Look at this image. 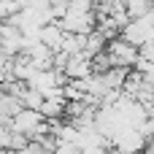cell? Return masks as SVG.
I'll return each mask as SVG.
<instances>
[{
    "label": "cell",
    "instance_id": "cell-1",
    "mask_svg": "<svg viewBox=\"0 0 154 154\" xmlns=\"http://www.w3.org/2000/svg\"><path fill=\"white\" fill-rule=\"evenodd\" d=\"M103 54L108 57V65H111V68L133 70V68H135V62H138V49H135V46H130L127 41H122L119 35H116V38H111V41L106 43Z\"/></svg>",
    "mask_w": 154,
    "mask_h": 154
},
{
    "label": "cell",
    "instance_id": "cell-2",
    "mask_svg": "<svg viewBox=\"0 0 154 154\" xmlns=\"http://www.w3.org/2000/svg\"><path fill=\"white\" fill-rule=\"evenodd\" d=\"M119 38L127 41V43L135 46V49H141L143 43L154 41V22H152V16L146 14V16H141V19H130V22L122 27Z\"/></svg>",
    "mask_w": 154,
    "mask_h": 154
},
{
    "label": "cell",
    "instance_id": "cell-3",
    "mask_svg": "<svg viewBox=\"0 0 154 154\" xmlns=\"http://www.w3.org/2000/svg\"><path fill=\"white\" fill-rule=\"evenodd\" d=\"M22 51H24V35L19 32V27H14L11 22H0V54L19 57Z\"/></svg>",
    "mask_w": 154,
    "mask_h": 154
},
{
    "label": "cell",
    "instance_id": "cell-4",
    "mask_svg": "<svg viewBox=\"0 0 154 154\" xmlns=\"http://www.w3.org/2000/svg\"><path fill=\"white\" fill-rule=\"evenodd\" d=\"M57 24H60V30L68 32V35H89V32L95 30L97 19H95V14H65Z\"/></svg>",
    "mask_w": 154,
    "mask_h": 154
},
{
    "label": "cell",
    "instance_id": "cell-5",
    "mask_svg": "<svg viewBox=\"0 0 154 154\" xmlns=\"http://www.w3.org/2000/svg\"><path fill=\"white\" fill-rule=\"evenodd\" d=\"M62 76H65V81H81V79L92 76V62H89V57H84V54L68 57V60H65V68H62Z\"/></svg>",
    "mask_w": 154,
    "mask_h": 154
},
{
    "label": "cell",
    "instance_id": "cell-6",
    "mask_svg": "<svg viewBox=\"0 0 154 154\" xmlns=\"http://www.w3.org/2000/svg\"><path fill=\"white\" fill-rule=\"evenodd\" d=\"M62 38H65V32L60 30V24H57V22H49V24H43V27L38 30V41H41L46 49H51L54 54H57V49H60Z\"/></svg>",
    "mask_w": 154,
    "mask_h": 154
},
{
    "label": "cell",
    "instance_id": "cell-7",
    "mask_svg": "<svg viewBox=\"0 0 154 154\" xmlns=\"http://www.w3.org/2000/svg\"><path fill=\"white\" fill-rule=\"evenodd\" d=\"M81 51H84V35H68V32H65V38H62L57 54H62V57H73V54H81Z\"/></svg>",
    "mask_w": 154,
    "mask_h": 154
},
{
    "label": "cell",
    "instance_id": "cell-8",
    "mask_svg": "<svg viewBox=\"0 0 154 154\" xmlns=\"http://www.w3.org/2000/svg\"><path fill=\"white\" fill-rule=\"evenodd\" d=\"M122 8H125V16L127 19H141V16H146L154 8V0H127Z\"/></svg>",
    "mask_w": 154,
    "mask_h": 154
},
{
    "label": "cell",
    "instance_id": "cell-9",
    "mask_svg": "<svg viewBox=\"0 0 154 154\" xmlns=\"http://www.w3.org/2000/svg\"><path fill=\"white\" fill-rule=\"evenodd\" d=\"M138 57H141V60H146V62H152V65H154V41H149V43H143V46L138 49Z\"/></svg>",
    "mask_w": 154,
    "mask_h": 154
},
{
    "label": "cell",
    "instance_id": "cell-10",
    "mask_svg": "<svg viewBox=\"0 0 154 154\" xmlns=\"http://www.w3.org/2000/svg\"><path fill=\"white\" fill-rule=\"evenodd\" d=\"M16 154H49V152H46L38 141H27V146H24L22 152H16Z\"/></svg>",
    "mask_w": 154,
    "mask_h": 154
},
{
    "label": "cell",
    "instance_id": "cell-11",
    "mask_svg": "<svg viewBox=\"0 0 154 154\" xmlns=\"http://www.w3.org/2000/svg\"><path fill=\"white\" fill-rule=\"evenodd\" d=\"M8 16H11V11H8V5H5V3L0 0V22H5Z\"/></svg>",
    "mask_w": 154,
    "mask_h": 154
}]
</instances>
